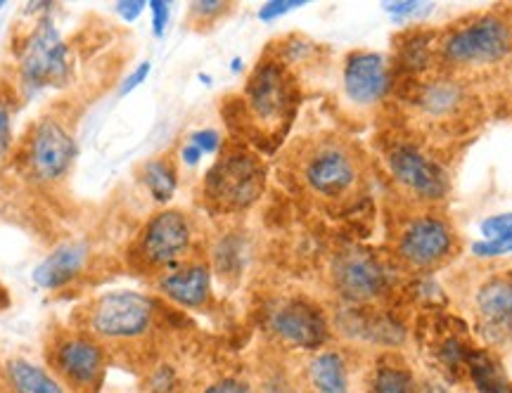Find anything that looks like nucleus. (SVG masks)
I'll return each instance as SVG.
<instances>
[{"label": "nucleus", "mask_w": 512, "mask_h": 393, "mask_svg": "<svg viewBox=\"0 0 512 393\" xmlns=\"http://www.w3.org/2000/svg\"><path fill=\"white\" fill-rule=\"evenodd\" d=\"M477 325L484 339L503 341L512 332V280L510 277H489L477 287L475 299Z\"/></svg>", "instance_id": "2eb2a0df"}, {"label": "nucleus", "mask_w": 512, "mask_h": 393, "mask_svg": "<svg viewBox=\"0 0 512 393\" xmlns=\"http://www.w3.org/2000/svg\"><path fill=\"white\" fill-rule=\"evenodd\" d=\"M230 10L228 3L223 0H200V3L190 5V17L197 22H216Z\"/></svg>", "instance_id": "393cba45"}, {"label": "nucleus", "mask_w": 512, "mask_h": 393, "mask_svg": "<svg viewBox=\"0 0 512 393\" xmlns=\"http://www.w3.org/2000/svg\"><path fill=\"white\" fill-rule=\"evenodd\" d=\"M302 0H271V3H264L259 10L261 22H273V19L287 15V12L302 8Z\"/></svg>", "instance_id": "cd10ccee"}, {"label": "nucleus", "mask_w": 512, "mask_h": 393, "mask_svg": "<svg viewBox=\"0 0 512 393\" xmlns=\"http://www.w3.org/2000/svg\"><path fill=\"white\" fill-rule=\"evenodd\" d=\"M0 393H72L50 367L15 356L0 367Z\"/></svg>", "instance_id": "a211bd4d"}, {"label": "nucleus", "mask_w": 512, "mask_h": 393, "mask_svg": "<svg viewBox=\"0 0 512 393\" xmlns=\"http://www.w3.org/2000/svg\"><path fill=\"white\" fill-rule=\"evenodd\" d=\"M439 53L456 69L489 67L512 53V29L503 19L482 17L446 36Z\"/></svg>", "instance_id": "423d86ee"}, {"label": "nucleus", "mask_w": 512, "mask_h": 393, "mask_svg": "<svg viewBox=\"0 0 512 393\" xmlns=\"http://www.w3.org/2000/svg\"><path fill=\"white\" fill-rule=\"evenodd\" d=\"M195 240V223L181 209H164L145 223L136 242L140 266L171 270L181 266Z\"/></svg>", "instance_id": "1a4fd4ad"}, {"label": "nucleus", "mask_w": 512, "mask_h": 393, "mask_svg": "<svg viewBox=\"0 0 512 393\" xmlns=\"http://www.w3.org/2000/svg\"><path fill=\"white\" fill-rule=\"evenodd\" d=\"M181 159H183L185 166H197V164H200V159H202V152L197 150V147L192 143H188L181 150Z\"/></svg>", "instance_id": "f704fd0d"}, {"label": "nucleus", "mask_w": 512, "mask_h": 393, "mask_svg": "<svg viewBox=\"0 0 512 393\" xmlns=\"http://www.w3.org/2000/svg\"><path fill=\"white\" fill-rule=\"evenodd\" d=\"M12 147V109L8 98L0 95V157L10 152Z\"/></svg>", "instance_id": "bb28decb"}, {"label": "nucleus", "mask_w": 512, "mask_h": 393, "mask_svg": "<svg viewBox=\"0 0 512 393\" xmlns=\"http://www.w3.org/2000/svg\"><path fill=\"white\" fill-rule=\"evenodd\" d=\"M247 114L264 133L283 131L294 109V83L285 64L264 60L256 64L245 88Z\"/></svg>", "instance_id": "6e6552de"}, {"label": "nucleus", "mask_w": 512, "mask_h": 393, "mask_svg": "<svg viewBox=\"0 0 512 393\" xmlns=\"http://www.w3.org/2000/svg\"><path fill=\"white\" fill-rule=\"evenodd\" d=\"M140 180L155 202L166 204L178 188V169L169 157L150 159L140 166Z\"/></svg>", "instance_id": "412c9836"}, {"label": "nucleus", "mask_w": 512, "mask_h": 393, "mask_svg": "<svg viewBox=\"0 0 512 393\" xmlns=\"http://www.w3.org/2000/svg\"><path fill=\"white\" fill-rule=\"evenodd\" d=\"M48 365L72 393H98L105 382L107 349L86 332H64L48 344Z\"/></svg>", "instance_id": "39448f33"}, {"label": "nucleus", "mask_w": 512, "mask_h": 393, "mask_svg": "<svg viewBox=\"0 0 512 393\" xmlns=\"http://www.w3.org/2000/svg\"><path fill=\"white\" fill-rule=\"evenodd\" d=\"M396 254L403 266L411 270L446 266L456 254V235H453L451 223L432 211L411 218L396 237Z\"/></svg>", "instance_id": "9d476101"}, {"label": "nucleus", "mask_w": 512, "mask_h": 393, "mask_svg": "<svg viewBox=\"0 0 512 393\" xmlns=\"http://www.w3.org/2000/svg\"><path fill=\"white\" fill-rule=\"evenodd\" d=\"M230 69H233V72H240V69H242V60H233V64H230Z\"/></svg>", "instance_id": "e433bc0d"}, {"label": "nucleus", "mask_w": 512, "mask_h": 393, "mask_svg": "<svg viewBox=\"0 0 512 393\" xmlns=\"http://www.w3.org/2000/svg\"><path fill=\"white\" fill-rule=\"evenodd\" d=\"M147 8L152 12V31H155L157 38H162L166 34V27H169L171 5L162 3V0H152V3H147Z\"/></svg>", "instance_id": "c85d7f7f"}, {"label": "nucleus", "mask_w": 512, "mask_h": 393, "mask_svg": "<svg viewBox=\"0 0 512 393\" xmlns=\"http://www.w3.org/2000/svg\"><path fill=\"white\" fill-rule=\"evenodd\" d=\"M157 304L147 294L117 289L102 294L88 306L83 330L100 341L105 349H126L140 344L155 332Z\"/></svg>", "instance_id": "f03ea898"}, {"label": "nucleus", "mask_w": 512, "mask_h": 393, "mask_svg": "<svg viewBox=\"0 0 512 393\" xmlns=\"http://www.w3.org/2000/svg\"><path fill=\"white\" fill-rule=\"evenodd\" d=\"M150 72H152V64L150 62H143V64H138L136 69H133L131 74L126 76L124 81H121V86H119V98H126L128 93H133V90H136L140 83H143L147 76H150Z\"/></svg>", "instance_id": "473e14b6"}, {"label": "nucleus", "mask_w": 512, "mask_h": 393, "mask_svg": "<svg viewBox=\"0 0 512 393\" xmlns=\"http://www.w3.org/2000/svg\"><path fill=\"white\" fill-rule=\"evenodd\" d=\"M475 384L479 393H512V386L508 379L501 375V370L486 358L475 360Z\"/></svg>", "instance_id": "b1692460"}, {"label": "nucleus", "mask_w": 512, "mask_h": 393, "mask_svg": "<svg viewBox=\"0 0 512 393\" xmlns=\"http://www.w3.org/2000/svg\"><path fill=\"white\" fill-rule=\"evenodd\" d=\"M373 393H415V379L399 360H384L373 377Z\"/></svg>", "instance_id": "5701e85b"}, {"label": "nucleus", "mask_w": 512, "mask_h": 393, "mask_svg": "<svg viewBox=\"0 0 512 393\" xmlns=\"http://www.w3.org/2000/svg\"><path fill=\"white\" fill-rule=\"evenodd\" d=\"M76 154L79 147L69 128L60 119L43 117L31 128L24 143V171L36 183L55 185L72 173Z\"/></svg>", "instance_id": "0eeeda50"}, {"label": "nucleus", "mask_w": 512, "mask_h": 393, "mask_svg": "<svg viewBox=\"0 0 512 393\" xmlns=\"http://www.w3.org/2000/svg\"><path fill=\"white\" fill-rule=\"evenodd\" d=\"M266 171L252 152H228L204 176V195L219 211H245L261 197Z\"/></svg>", "instance_id": "20e7f679"}, {"label": "nucleus", "mask_w": 512, "mask_h": 393, "mask_svg": "<svg viewBox=\"0 0 512 393\" xmlns=\"http://www.w3.org/2000/svg\"><path fill=\"white\" fill-rule=\"evenodd\" d=\"M5 8V3H3V0H0V10H3Z\"/></svg>", "instance_id": "4c0bfd02"}, {"label": "nucleus", "mask_w": 512, "mask_h": 393, "mask_svg": "<svg viewBox=\"0 0 512 393\" xmlns=\"http://www.w3.org/2000/svg\"><path fill=\"white\" fill-rule=\"evenodd\" d=\"M387 169L401 195L415 204H439L446 197V171L415 145H394L387 152Z\"/></svg>", "instance_id": "9b49d317"}, {"label": "nucleus", "mask_w": 512, "mask_h": 393, "mask_svg": "<svg viewBox=\"0 0 512 393\" xmlns=\"http://www.w3.org/2000/svg\"><path fill=\"white\" fill-rule=\"evenodd\" d=\"M482 233L486 240L472 247L477 256H503L512 254V214H498L486 218L482 223Z\"/></svg>", "instance_id": "4be33fe9"}, {"label": "nucleus", "mask_w": 512, "mask_h": 393, "mask_svg": "<svg viewBox=\"0 0 512 393\" xmlns=\"http://www.w3.org/2000/svg\"><path fill=\"white\" fill-rule=\"evenodd\" d=\"M463 102L465 93L463 88H460V83L451 81L448 76H439V79L427 81L425 86L420 88L415 105H418V112L425 119L446 121L463 107Z\"/></svg>", "instance_id": "aec40b11"}, {"label": "nucleus", "mask_w": 512, "mask_h": 393, "mask_svg": "<svg viewBox=\"0 0 512 393\" xmlns=\"http://www.w3.org/2000/svg\"><path fill=\"white\" fill-rule=\"evenodd\" d=\"M344 98L354 107H375L389 88V64L380 53L358 50L344 62L342 72Z\"/></svg>", "instance_id": "4468645a"}, {"label": "nucleus", "mask_w": 512, "mask_h": 393, "mask_svg": "<svg viewBox=\"0 0 512 393\" xmlns=\"http://www.w3.org/2000/svg\"><path fill=\"white\" fill-rule=\"evenodd\" d=\"M117 15L124 19V22H136V19L145 12L143 0H121L117 3Z\"/></svg>", "instance_id": "72a5a7b5"}, {"label": "nucleus", "mask_w": 512, "mask_h": 393, "mask_svg": "<svg viewBox=\"0 0 512 393\" xmlns=\"http://www.w3.org/2000/svg\"><path fill=\"white\" fill-rule=\"evenodd\" d=\"M176 386V372L171 370L169 365L155 367V370L150 372V377H147V389H150V393H174Z\"/></svg>", "instance_id": "a878e982"}, {"label": "nucleus", "mask_w": 512, "mask_h": 393, "mask_svg": "<svg viewBox=\"0 0 512 393\" xmlns=\"http://www.w3.org/2000/svg\"><path fill=\"white\" fill-rule=\"evenodd\" d=\"M268 330L273 337L292 349L323 351L330 341V320L323 308L302 296L280 301L268 313Z\"/></svg>", "instance_id": "ddd939ff"}, {"label": "nucleus", "mask_w": 512, "mask_h": 393, "mask_svg": "<svg viewBox=\"0 0 512 393\" xmlns=\"http://www.w3.org/2000/svg\"><path fill=\"white\" fill-rule=\"evenodd\" d=\"M422 393H451V391L444 389V386H439V384H430Z\"/></svg>", "instance_id": "c9c22d12"}, {"label": "nucleus", "mask_w": 512, "mask_h": 393, "mask_svg": "<svg viewBox=\"0 0 512 393\" xmlns=\"http://www.w3.org/2000/svg\"><path fill=\"white\" fill-rule=\"evenodd\" d=\"M202 393H254L245 379L238 377H223L219 382H211Z\"/></svg>", "instance_id": "7c9ffc66"}, {"label": "nucleus", "mask_w": 512, "mask_h": 393, "mask_svg": "<svg viewBox=\"0 0 512 393\" xmlns=\"http://www.w3.org/2000/svg\"><path fill=\"white\" fill-rule=\"evenodd\" d=\"M297 178L313 199L323 204H349L366 183L361 152L337 135H323L302 147Z\"/></svg>", "instance_id": "f257e3e1"}, {"label": "nucleus", "mask_w": 512, "mask_h": 393, "mask_svg": "<svg viewBox=\"0 0 512 393\" xmlns=\"http://www.w3.org/2000/svg\"><path fill=\"white\" fill-rule=\"evenodd\" d=\"M190 143L195 145L202 154H214V152H219V147H221V135L216 131H211V128H207V131L192 133Z\"/></svg>", "instance_id": "2f4dec72"}, {"label": "nucleus", "mask_w": 512, "mask_h": 393, "mask_svg": "<svg viewBox=\"0 0 512 393\" xmlns=\"http://www.w3.org/2000/svg\"><path fill=\"white\" fill-rule=\"evenodd\" d=\"M72 76V50L53 17L41 15L24 38L17 57V79L24 98H34L46 88H60Z\"/></svg>", "instance_id": "7ed1b4c3"}, {"label": "nucleus", "mask_w": 512, "mask_h": 393, "mask_svg": "<svg viewBox=\"0 0 512 393\" xmlns=\"http://www.w3.org/2000/svg\"><path fill=\"white\" fill-rule=\"evenodd\" d=\"M159 292L183 308H204L211 299V270L207 263H181L157 280Z\"/></svg>", "instance_id": "f3484780"}, {"label": "nucleus", "mask_w": 512, "mask_h": 393, "mask_svg": "<svg viewBox=\"0 0 512 393\" xmlns=\"http://www.w3.org/2000/svg\"><path fill=\"white\" fill-rule=\"evenodd\" d=\"M306 393H351L347 356L337 349L313 353L304 375Z\"/></svg>", "instance_id": "6ab92c4d"}, {"label": "nucleus", "mask_w": 512, "mask_h": 393, "mask_svg": "<svg viewBox=\"0 0 512 393\" xmlns=\"http://www.w3.org/2000/svg\"><path fill=\"white\" fill-rule=\"evenodd\" d=\"M384 10L389 12V15H394V19H406V17H422L425 12L432 10L430 3H387L384 5Z\"/></svg>", "instance_id": "c756f323"}, {"label": "nucleus", "mask_w": 512, "mask_h": 393, "mask_svg": "<svg viewBox=\"0 0 512 393\" xmlns=\"http://www.w3.org/2000/svg\"><path fill=\"white\" fill-rule=\"evenodd\" d=\"M88 254H91V247L86 242H64L31 270V282L43 292L64 289L83 273Z\"/></svg>", "instance_id": "dca6fc26"}, {"label": "nucleus", "mask_w": 512, "mask_h": 393, "mask_svg": "<svg viewBox=\"0 0 512 393\" xmlns=\"http://www.w3.org/2000/svg\"><path fill=\"white\" fill-rule=\"evenodd\" d=\"M330 285L347 304H373L387 289V270L368 249L347 247L332 256Z\"/></svg>", "instance_id": "f8f14e48"}]
</instances>
